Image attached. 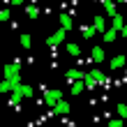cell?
<instances>
[{
  "label": "cell",
  "instance_id": "21",
  "mask_svg": "<svg viewBox=\"0 0 127 127\" xmlns=\"http://www.w3.org/2000/svg\"><path fill=\"white\" fill-rule=\"evenodd\" d=\"M19 42H21V46H23V49H30V46H32V37L28 35V32L21 35V39H19Z\"/></svg>",
  "mask_w": 127,
  "mask_h": 127
},
{
  "label": "cell",
  "instance_id": "9",
  "mask_svg": "<svg viewBox=\"0 0 127 127\" xmlns=\"http://www.w3.org/2000/svg\"><path fill=\"white\" fill-rule=\"evenodd\" d=\"M99 2H102V7H104V12H106V16H111V19H113L116 16V2H113V0H99Z\"/></svg>",
  "mask_w": 127,
  "mask_h": 127
},
{
  "label": "cell",
  "instance_id": "27",
  "mask_svg": "<svg viewBox=\"0 0 127 127\" xmlns=\"http://www.w3.org/2000/svg\"><path fill=\"white\" fill-rule=\"evenodd\" d=\"M120 32H123V37H127V26L123 28V30H120Z\"/></svg>",
  "mask_w": 127,
  "mask_h": 127
},
{
  "label": "cell",
  "instance_id": "28",
  "mask_svg": "<svg viewBox=\"0 0 127 127\" xmlns=\"http://www.w3.org/2000/svg\"><path fill=\"white\" fill-rule=\"evenodd\" d=\"M118 2H127V0H118Z\"/></svg>",
  "mask_w": 127,
  "mask_h": 127
},
{
  "label": "cell",
  "instance_id": "17",
  "mask_svg": "<svg viewBox=\"0 0 127 127\" xmlns=\"http://www.w3.org/2000/svg\"><path fill=\"white\" fill-rule=\"evenodd\" d=\"M111 28H116L118 32H120L123 28H125V19L120 16V14H116V16H113V21H111Z\"/></svg>",
  "mask_w": 127,
  "mask_h": 127
},
{
  "label": "cell",
  "instance_id": "25",
  "mask_svg": "<svg viewBox=\"0 0 127 127\" xmlns=\"http://www.w3.org/2000/svg\"><path fill=\"white\" fill-rule=\"evenodd\" d=\"M9 16H12L9 9H0V21H9Z\"/></svg>",
  "mask_w": 127,
  "mask_h": 127
},
{
  "label": "cell",
  "instance_id": "2",
  "mask_svg": "<svg viewBox=\"0 0 127 127\" xmlns=\"http://www.w3.org/2000/svg\"><path fill=\"white\" fill-rule=\"evenodd\" d=\"M16 88H21V79L12 76V79H5L2 83H0V93H14Z\"/></svg>",
  "mask_w": 127,
  "mask_h": 127
},
{
  "label": "cell",
  "instance_id": "15",
  "mask_svg": "<svg viewBox=\"0 0 127 127\" xmlns=\"http://www.w3.org/2000/svg\"><path fill=\"white\" fill-rule=\"evenodd\" d=\"M104 58H106V53H104V49L102 46H93V60L99 65V63H104Z\"/></svg>",
  "mask_w": 127,
  "mask_h": 127
},
{
  "label": "cell",
  "instance_id": "20",
  "mask_svg": "<svg viewBox=\"0 0 127 127\" xmlns=\"http://www.w3.org/2000/svg\"><path fill=\"white\" fill-rule=\"evenodd\" d=\"M21 93H23L26 99H30V97L35 95V88H32V86H28V83H21Z\"/></svg>",
  "mask_w": 127,
  "mask_h": 127
},
{
  "label": "cell",
  "instance_id": "1",
  "mask_svg": "<svg viewBox=\"0 0 127 127\" xmlns=\"http://www.w3.org/2000/svg\"><path fill=\"white\" fill-rule=\"evenodd\" d=\"M65 37H67V30L60 26L53 35H49V37H46V46H60V44L65 42Z\"/></svg>",
  "mask_w": 127,
  "mask_h": 127
},
{
  "label": "cell",
  "instance_id": "16",
  "mask_svg": "<svg viewBox=\"0 0 127 127\" xmlns=\"http://www.w3.org/2000/svg\"><path fill=\"white\" fill-rule=\"evenodd\" d=\"M90 74H93L97 81H99V86H102V83H109V76H106L102 69H97V67H95V69H90Z\"/></svg>",
  "mask_w": 127,
  "mask_h": 127
},
{
  "label": "cell",
  "instance_id": "30",
  "mask_svg": "<svg viewBox=\"0 0 127 127\" xmlns=\"http://www.w3.org/2000/svg\"><path fill=\"white\" fill-rule=\"evenodd\" d=\"M60 2H65V0H60Z\"/></svg>",
  "mask_w": 127,
  "mask_h": 127
},
{
  "label": "cell",
  "instance_id": "5",
  "mask_svg": "<svg viewBox=\"0 0 127 127\" xmlns=\"http://www.w3.org/2000/svg\"><path fill=\"white\" fill-rule=\"evenodd\" d=\"M86 74L83 69H76V67H69V69L65 72V79H67V83H72V81H79V79H86Z\"/></svg>",
  "mask_w": 127,
  "mask_h": 127
},
{
  "label": "cell",
  "instance_id": "3",
  "mask_svg": "<svg viewBox=\"0 0 127 127\" xmlns=\"http://www.w3.org/2000/svg\"><path fill=\"white\" fill-rule=\"evenodd\" d=\"M58 99H63V93L60 90H44V104H46V106H51L53 109L56 104H58Z\"/></svg>",
  "mask_w": 127,
  "mask_h": 127
},
{
  "label": "cell",
  "instance_id": "24",
  "mask_svg": "<svg viewBox=\"0 0 127 127\" xmlns=\"http://www.w3.org/2000/svg\"><path fill=\"white\" fill-rule=\"evenodd\" d=\"M118 116H120V118H127V104H118Z\"/></svg>",
  "mask_w": 127,
  "mask_h": 127
},
{
  "label": "cell",
  "instance_id": "6",
  "mask_svg": "<svg viewBox=\"0 0 127 127\" xmlns=\"http://www.w3.org/2000/svg\"><path fill=\"white\" fill-rule=\"evenodd\" d=\"M19 72H21V63H9V65H5V79L19 76Z\"/></svg>",
  "mask_w": 127,
  "mask_h": 127
},
{
  "label": "cell",
  "instance_id": "18",
  "mask_svg": "<svg viewBox=\"0 0 127 127\" xmlns=\"http://www.w3.org/2000/svg\"><path fill=\"white\" fill-rule=\"evenodd\" d=\"M26 16L28 19H37V16H39V7H37V5H28L26 7Z\"/></svg>",
  "mask_w": 127,
  "mask_h": 127
},
{
  "label": "cell",
  "instance_id": "19",
  "mask_svg": "<svg viewBox=\"0 0 127 127\" xmlns=\"http://www.w3.org/2000/svg\"><path fill=\"white\" fill-rule=\"evenodd\" d=\"M83 81H86V88H97V86H99V81H97V79L93 76L90 72L86 74V79H83Z\"/></svg>",
  "mask_w": 127,
  "mask_h": 127
},
{
  "label": "cell",
  "instance_id": "26",
  "mask_svg": "<svg viewBox=\"0 0 127 127\" xmlns=\"http://www.w3.org/2000/svg\"><path fill=\"white\" fill-rule=\"evenodd\" d=\"M9 2H12V5H23L26 0H9Z\"/></svg>",
  "mask_w": 127,
  "mask_h": 127
},
{
  "label": "cell",
  "instance_id": "13",
  "mask_svg": "<svg viewBox=\"0 0 127 127\" xmlns=\"http://www.w3.org/2000/svg\"><path fill=\"white\" fill-rule=\"evenodd\" d=\"M23 99H26V97H23V93H21V88H16V90L12 93V97H9V104H12V106H19Z\"/></svg>",
  "mask_w": 127,
  "mask_h": 127
},
{
  "label": "cell",
  "instance_id": "4",
  "mask_svg": "<svg viewBox=\"0 0 127 127\" xmlns=\"http://www.w3.org/2000/svg\"><path fill=\"white\" fill-rule=\"evenodd\" d=\"M72 111V106H69V102H65V99H58V104L53 109H51V116H67Z\"/></svg>",
  "mask_w": 127,
  "mask_h": 127
},
{
  "label": "cell",
  "instance_id": "10",
  "mask_svg": "<svg viewBox=\"0 0 127 127\" xmlns=\"http://www.w3.org/2000/svg\"><path fill=\"white\" fill-rule=\"evenodd\" d=\"M93 26H95L97 32H104V30H106V19H104L102 14H97V16L93 19Z\"/></svg>",
  "mask_w": 127,
  "mask_h": 127
},
{
  "label": "cell",
  "instance_id": "14",
  "mask_svg": "<svg viewBox=\"0 0 127 127\" xmlns=\"http://www.w3.org/2000/svg\"><path fill=\"white\" fill-rule=\"evenodd\" d=\"M102 37H104V42H106V44H111V42H116L118 30H116V28H106V30L102 32Z\"/></svg>",
  "mask_w": 127,
  "mask_h": 127
},
{
  "label": "cell",
  "instance_id": "7",
  "mask_svg": "<svg viewBox=\"0 0 127 127\" xmlns=\"http://www.w3.org/2000/svg\"><path fill=\"white\" fill-rule=\"evenodd\" d=\"M125 63H127V56H116V58L109 60V67H111V72H118Z\"/></svg>",
  "mask_w": 127,
  "mask_h": 127
},
{
  "label": "cell",
  "instance_id": "22",
  "mask_svg": "<svg viewBox=\"0 0 127 127\" xmlns=\"http://www.w3.org/2000/svg\"><path fill=\"white\" fill-rule=\"evenodd\" d=\"M67 53H69V56H81V46L74 44V42H69V44H67Z\"/></svg>",
  "mask_w": 127,
  "mask_h": 127
},
{
  "label": "cell",
  "instance_id": "11",
  "mask_svg": "<svg viewBox=\"0 0 127 127\" xmlns=\"http://www.w3.org/2000/svg\"><path fill=\"white\" fill-rule=\"evenodd\" d=\"M83 88H86V81L83 79H79V81H72V88H69V93L76 97V95H81L83 93Z\"/></svg>",
  "mask_w": 127,
  "mask_h": 127
},
{
  "label": "cell",
  "instance_id": "8",
  "mask_svg": "<svg viewBox=\"0 0 127 127\" xmlns=\"http://www.w3.org/2000/svg\"><path fill=\"white\" fill-rule=\"evenodd\" d=\"M58 21H60V26L65 28V30H72V26H74V21H72V14H67V12H60Z\"/></svg>",
  "mask_w": 127,
  "mask_h": 127
},
{
  "label": "cell",
  "instance_id": "29",
  "mask_svg": "<svg viewBox=\"0 0 127 127\" xmlns=\"http://www.w3.org/2000/svg\"><path fill=\"white\" fill-rule=\"evenodd\" d=\"M125 125H127V118H125Z\"/></svg>",
  "mask_w": 127,
  "mask_h": 127
},
{
  "label": "cell",
  "instance_id": "12",
  "mask_svg": "<svg viewBox=\"0 0 127 127\" xmlns=\"http://www.w3.org/2000/svg\"><path fill=\"white\" fill-rule=\"evenodd\" d=\"M79 30H81V37H83V39H93V37L97 35V30H95V26H81Z\"/></svg>",
  "mask_w": 127,
  "mask_h": 127
},
{
  "label": "cell",
  "instance_id": "23",
  "mask_svg": "<svg viewBox=\"0 0 127 127\" xmlns=\"http://www.w3.org/2000/svg\"><path fill=\"white\" fill-rule=\"evenodd\" d=\"M123 125H125V118H120V116L116 120H109V127H123Z\"/></svg>",
  "mask_w": 127,
  "mask_h": 127
}]
</instances>
